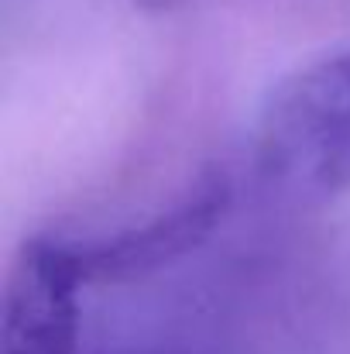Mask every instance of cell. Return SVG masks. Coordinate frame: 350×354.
<instances>
[{
    "mask_svg": "<svg viewBox=\"0 0 350 354\" xmlns=\"http://www.w3.org/2000/svg\"><path fill=\"white\" fill-rule=\"evenodd\" d=\"M261 172L282 189L327 200L350 189V52L292 73L257 124Z\"/></svg>",
    "mask_w": 350,
    "mask_h": 354,
    "instance_id": "1",
    "label": "cell"
},
{
    "mask_svg": "<svg viewBox=\"0 0 350 354\" xmlns=\"http://www.w3.org/2000/svg\"><path fill=\"white\" fill-rule=\"evenodd\" d=\"M227 203H231V179L220 169H206L203 176H196L189 189H182L165 210H158L144 224L124 227L117 234L97 237L86 244L79 241H62V244L86 286L127 282L158 272L162 265L203 244L224 221Z\"/></svg>",
    "mask_w": 350,
    "mask_h": 354,
    "instance_id": "2",
    "label": "cell"
},
{
    "mask_svg": "<svg viewBox=\"0 0 350 354\" xmlns=\"http://www.w3.org/2000/svg\"><path fill=\"white\" fill-rule=\"evenodd\" d=\"M79 286L86 282L62 241H24L3 286L0 354H76Z\"/></svg>",
    "mask_w": 350,
    "mask_h": 354,
    "instance_id": "3",
    "label": "cell"
}]
</instances>
